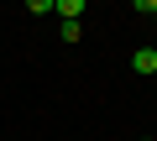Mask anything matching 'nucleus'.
I'll use <instances>...</instances> for the list:
<instances>
[{"label":"nucleus","instance_id":"2","mask_svg":"<svg viewBox=\"0 0 157 141\" xmlns=\"http://www.w3.org/2000/svg\"><path fill=\"white\" fill-rule=\"evenodd\" d=\"M52 16H63V21H78V16H84V0H52Z\"/></svg>","mask_w":157,"mask_h":141},{"label":"nucleus","instance_id":"1","mask_svg":"<svg viewBox=\"0 0 157 141\" xmlns=\"http://www.w3.org/2000/svg\"><path fill=\"white\" fill-rule=\"evenodd\" d=\"M131 68H136V73H157V47H136L131 52Z\"/></svg>","mask_w":157,"mask_h":141},{"label":"nucleus","instance_id":"5","mask_svg":"<svg viewBox=\"0 0 157 141\" xmlns=\"http://www.w3.org/2000/svg\"><path fill=\"white\" fill-rule=\"evenodd\" d=\"M141 141H147V136H141Z\"/></svg>","mask_w":157,"mask_h":141},{"label":"nucleus","instance_id":"3","mask_svg":"<svg viewBox=\"0 0 157 141\" xmlns=\"http://www.w3.org/2000/svg\"><path fill=\"white\" fill-rule=\"evenodd\" d=\"M58 37H63V42H78V37H84V26H78V21H58Z\"/></svg>","mask_w":157,"mask_h":141},{"label":"nucleus","instance_id":"4","mask_svg":"<svg viewBox=\"0 0 157 141\" xmlns=\"http://www.w3.org/2000/svg\"><path fill=\"white\" fill-rule=\"evenodd\" d=\"M152 16H157V11H152Z\"/></svg>","mask_w":157,"mask_h":141}]
</instances>
